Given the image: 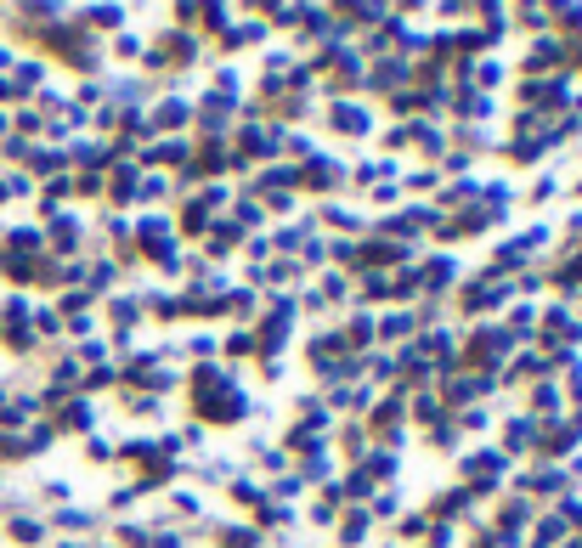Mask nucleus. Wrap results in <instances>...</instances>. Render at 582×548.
Wrapping results in <instances>:
<instances>
[{
  "instance_id": "obj_1",
  "label": "nucleus",
  "mask_w": 582,
  "mask_h": 548,
  "mask_svg": "<svg viewBox=\"0 0 582 548\" xmlns=\"http://www.w3.org/2000/svg\"><path fill=\"white\" fill-rule=\"evenodd\" d=\"M63 526H68V531H85V526H90V514H85V509H68V514H63Z\"/></svg>"
}]
</instances>
